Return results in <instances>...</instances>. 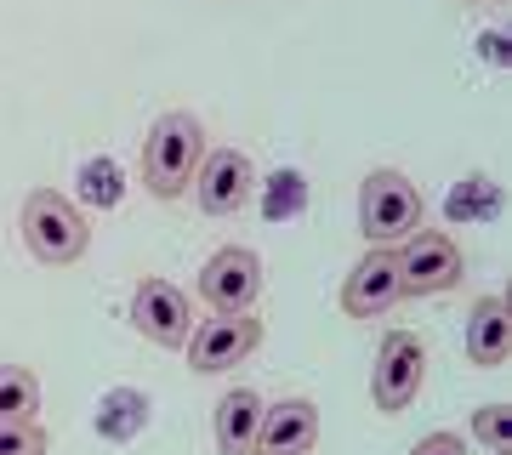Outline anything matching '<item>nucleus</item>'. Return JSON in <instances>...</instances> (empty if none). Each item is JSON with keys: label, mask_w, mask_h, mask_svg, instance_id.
<instances>
[{"label": "nucleus", "mask_w": 512, "mask_h": 455, "mask_svg": "<svg viewBox=\"0 0 512 455\" xmlns=\"http://www.w3.org/2000/svg\"><path fill=\"white\" fill-rule=\"evenodd\" d=\"M205 160V126L194 120L188 109H171L148 126V143H143V188L154 200H177L188 194V182Z\"/></svg>", "instance_id": "nucleus-1"}, {"label": "nucleus", "mask_w": 512, "mask_h": 455, "mask_svg": "<svg viewBox=\"0 0 512 455\" xmlns=\"http://www.w3.org/2000/svg\"><path fill=\"white\" fill-rule=\"evenodd\" d=\"M23 245H29V256L46 262V268H69V262L86 256L92 228H86V217H80V205H74L69 194L35 188V194L23 200Z\"/></svg>", "instance_id": "nucleus-2"}, {"label": "nucleus", "mask_w": 512, "mask_h": 455, "mask_svg": "<svg viewBox=\"0 0 512 455\" xmlns=\"http://www.w3.org/2000/svg\"><path fill=\"white\" fill-rule=\"evenodd\" d=\"M359 228L370 245H399L421 228V188L404 171H370L359 182Z\"/></svg>", "instance_id": "nucleus-3"}, {"label": "nucleus", "mask_w": 512, "mask_h": 455, "mask_svg": "<svg viewBox=\"0 0 512 455\" xmlns=\"http://www.w3.org/2000/svg\"><path fill=\"white\" fill-rule=\"evenodd\" d=\"M427 382V347L410 336V330H387L382 347H376V370H370V399L382 416H399L410 410Z\"/></svg>", "instance_id": "nucleus-4"}, {"label": "nucleus", "mask_w": 512, "mask_h": 455, "mask_svg": "<svg viewBox=\"0 0 512 455\" xmlns=\"http://www.w3.org/2000/svg\"><path fill=\"white\" fill-rule=\"evenodd\" d=\"M194 291H200V302L211 313H251L256 296H262V262L245 245H222V251L205 256Z\"/></svg>", "instance_id": "nucleus-5"}, {"label": "nucleus", "mask_w": 512, "mask_h": 455, "mask_svg": "<svg viewBox=\"0 0 512 455\" xmlns=\"http://www.w3.org/2000/svg\"><path fill=\"white\" fill-rule=\"evenodd\" d=\"M399 279L404 296H439L461 279V245L439 228H416L410 239H399Z\"/></svg>", "instance_id": "nucleus-6"}, {"label": "nucleus", "mask_w": 512, "mask_h": 455, "mask_svg": "<svg viewBox=\"0 0 512 455\" xmlns=\"http://www.w3.org/2000/svg\"><path fill=\"white\" fill-rule=\"evenodd\" d=\"M262 342V325H256L251 313H211L205 325L188 330V364L200 370V376H222V370H234L239 359H251V347Z\"/></svg>", "instance_id": "nucleus-7"}, {"label": "nucleus", "mask_w": 512, "mask_h": 455, "mask_svg": "<svg viewBox=\"0 0 512 455\" xmlns=\"http://www.w3.org/2000/svg\"><path fill=\"white\" fill-rule=\"evenodd\" d=\"M404 302V279H399V256L393 245H376L353 262V273L342 279V308L353 319H382L387 308H399Z\"/></svg>", "instance_id": "nucleus-8"}, {"label": "nucleus", "mask_w": 512, "mask_h": 455, "mask_svg": "<svg viewBox=\"0 0 512 455\" xmlns=\"http://www.w3.org/2000/svg\"><path fill=\"white\" fill-rule=\"evenodd\" d=\"M251 160L239 148H205L200 171H194V194H200V211L205 217H234L239 205L251 200Z\"/></svg>", "instance_id": "nucleus-9"}, {"label": "nucleus", "mask_w": 512, "mask_h": 455, "mask_svg": "<svg viewBox=\"0 0 512 455\" xmlns=\"http://www.w3.org/2000/svg\"><path fill=\"white\" fill-rule=\"evenodd\" d=\"M131 325L143 330L148 342L160 347H183L188 330H194V313H188V296L171 285V279H143L131 291Z\"/></svg>", "instance_id": "nucleus-10"}, {"label": "nucleus", "mask_w": 512, "mask_h": 455, "mask_svg": "<svg viewBox=\"0 0 512 455\" xmlns=\"http://www.w3.org/2000/svg\"><path fill=\"white\" fill-rule=\"evenodd\" d=\"M313 444H319V404L313 399L262 404L251 455H313Z\"/></svg>", "instance_id": "nucleus-11"}, {"label": "nucleus", "mask_w": 512, "mask_h": 455, "mask_svg": "<svg viewBox=\"0 0 512 455\" xmlns=\"http://www.w3.org/2000/svg\"><path fill=\"white\" fill-rule=\"evenodd\" d=\"M507 347H512L507 296H478L473 319H467V359L484 364V370H495V364H507Z\"/></svg>", "instance_id": "nucleus-12"}, {"label": "nucleus", "mask_w": 512, "mask_h": 455, "mask_svg": "<svg viewBox=\"0 0 512 455\" xmlns=\"http://www.w3.org/2000/svg\"><path fill=\"white\" fill-rule=\"evenodd\" d=\"M256 421H262V393L256 387H228L217 399V455H251Z\"/></svg>", "instance_id": "nucleus-13"}, {"label": "nucleus", "mask_w": 512, "mask_h": 455, "mask_svg": "<svg viewBox=\"0 0 512 455\" xmlns=\"http://www.w3.org/2000/svg\"><path fill=\"white\" fill-rule=\"evenodd\" d=\"M40 416V376L23 364H0V421H35Z\"/></svg>", "instance_id": "nucleus-14"}, {"label": "nucleus", "mask_w": 512, "mask_h": 455, "mask_svg": "<svg viewBox=\"0 0 512 455\" xmlns=\"http://www.w3.org/2000/svg\"><path fill=\"white\" fill-rule=\"evenodd\" d=\"M52 438L40 421H0V455H46Z\"/></svg>", "instance_id": "nucleus-15"}, {"label": "nucleus", "mask_w": 512, "mask_h": 455, "mask_svg": "<svg viewBox=\"0 0 512 455\" xmlns=\"http://www.w3.org/2000/svg\"><path fill=\"white\" fill-rule=\"evenodd\" d=\"M473 438L484 450H512V410L507 404H484L473 416Z\"/></svg>", "instance_id": "nucleus-16"}, {"label": "nucleus", "mask_w": 512, "mask_h": 455, "mask_svg": "<svg viewBox=\"0 0 512 455\" xmlns=\"http://www.w3.org/2000/svg\"><path fill=\"white\" fill-rule=\"evenodd\" d=\"M410 455H467V444H461V433H427Z\"/></svg>", "instance_id": "nucleus-17"}, {"label": "nucleus", "mask_w": 512, "mask_h": 455, "mask_svg": "<svg viewBox=\"0 0 512 455\" xmlns=\"http://www.w3.org/2000/svg\"><path fill=\"white\" fill-rule=\"evenodd\" d=\"M490 455H512V450H490Z\"/></svg>", "instance_id": "nucleus-18"}]
</instances>
